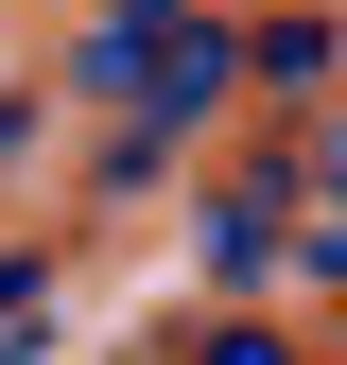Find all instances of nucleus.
Listing matches in <instances>:
<instances>
[]
</instances>
